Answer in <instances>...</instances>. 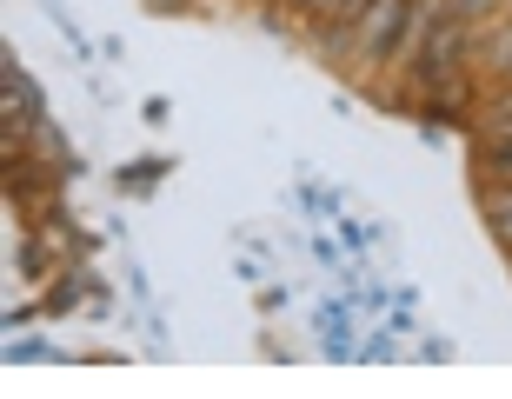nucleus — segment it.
I'll use <instances>...</instances> for the list:
<instances>
[{
	"mask_svg": "<svg viewBox=\"0 0 512 399\" xmlns=\"http://www.w3.org/2000/svg\"><path fill=\"white\" fill-rule=\"evenodd\" d=\"M406 20H413V0H373L360 20H353V74H380L386 60H393V47H399V34H406Z\"/></svg>",
	"mask_w": 512,
	"mask_h": 399,
	"instance_id": "1",
	"label": "nucleus"
},
{
	"mask_svg": "<svg viewBox=\"0 0 512 399\" xmlns=\"http://www.w3.org/2000/svg\"><path fill=\"white\" fill-rule=\"evenodd\" d=\"M473 140H486V147H493V140H512V80H493V87H486V94H479V107H473Z\"/></svg>",
	"mask_w": 512,
	"mask_h": 399,
	"instance_id": "2",
	"label": "nucleus"
},
{
	"mask_svg": "<svg viewBox=\"0 0 512 399\" xmlns=\"http://www.w3.org/2000/svg\"><path fill=\"white\" fill-rule=\"evenodd\" d=\"M512 14V0H446V20H459V27H493V20Z\"/></svg>",
	"mask_w": 512,
	"mask_h": 399,
	"instance_id": "3",
	"label": "nucleus"
},
{
	"mask_svg": "<svg viewBox=\"0 0 512 399\" xmlns=\"http://www.w3.org/2000/svg\"><path fill=\"white\" fill-rule=\"evenodd\" d=\"M499 160H512V140H493V147H486V140H473V173L479 167H499Z\"/></svg>",
	"mask_w": 512,
	"mask_h": 399,
	"instance_id": "4",
	"label": "nucleus"
},
{
	"mask_svg": "<svg viewBox=\"0 0 512 399\" xmlns=\"http://www.w3.org/2000/svg\"><path fill=\"white\" fill-rule=\"evenodd\" d=\"M160 173H167V167H160V160H133V167L120 173V180H133V187H153V180H160Z\"/></svg>",
	"mask_w": 512,
	"mask_h": 399,
	"instance_id": "5",
	"label": "nucleus"
},
{
	"mask_svg": "<svg viewBox=\"0 0 512 399\" xmlns=\"http://www.w3.org/2000/svg\"><path fill=\"white\" fill-rule=\"evenodd\" d=\"M479 173H486V180H506V187H512V160H499V167H479Z\"/></svg>",
	"mask_w": 512,
	"mask_h": 399,
	"instance_id": "6",
	"label": "nucleus"
},
{
	"mask_svg": "<svg viewBox=\"0 0 512 399\" xmlns=\"http://www.w3.org/2000/svg\"><path fill=\"white\" fill-rule=\"evenodd\" d=\"M260 7H280V0H260Z\"/></svg>",
	"mask_w": 512,
	"mask_h": 399,
	"instance_id": "7",
	"label": "nucleus"
},
{
	"mask_svg": "<svg viewBox=\"0 0 512 399\" xmlns=\"http://www.w3.org/2000/svg\"><path fill=\"white\" fill-rule=\"evenodd\" d=\"M506 80H512V74H506Z\"/></svg>",
	"mask_w": 512,
	"mask_h": 399,
	"instance_id": "8",
	"label": "nucleus"
}]
</instances>
